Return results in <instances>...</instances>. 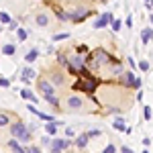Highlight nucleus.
Segmentation results:
<instances>
[{
	"label": "nucleus",
	"mask_w": 153,
	"mask_h": 153,
	"mask_svg": "<svg viewBox=\"0 0 153 153\" xmlns=\"http://www.w3.org/2000/svg\"><path fill=\"white\" fill-rule=\"evenodd\" d=\"M10 135H12V139H16V141H21V143L31 141V131H29V127L25 125L23 120H16V123L10 125Z\"/></svg>",
	"instance_id": "1"
},
{
	"label": "nucleus",
	"mask_w": 153,
	"mask_h": 153,
	"mask_svg": "<svg viewBox=\"0 0 153 153\" xmlns=\"http://www.w3.org/2000/svg\"><path fill=\"white\" fill-rule=\"evenodd\" d=\"M96 86H98V80H96L94 76L88 74V76H80L71 88H74V90H82V92H90V94H92V92L96 90Z\"/></svg>",
	"instance_id": "2"
},
{
	"label": "nucleus",
	"mask_w": 153,
	"mask_h": 153,
	"mask_svg": "<svg viewBox=\"0 0 153 153\" xmlns=\"http://www.w3.org/2000/svg\"><path fill=\"white\" fill-rule=\"evenodd\" d=\"M90 55H92V65H94V68H100V65H104V63H110V61H112V57L106 53L104 49H96V51H92Z\"/></svg>",
	"instance_id": "3"
},
{
	"label": "nucleus",
	"mask_w": 153,
	"mask_h": 153,
	"mask_svg": "<svg viewBox=\"0 0 153 153\" xmlns=\"http://www.w3.org/2000/svg\"><path fill=\"white\" fill-rule=\"evenodd\" d=\"M71 145L70 139H53L51 145H49V153H61V151H68V147Z\"/></svg>",
	"instance_id": "4"
},
{
	"label": "nucleus",
	"mask_w": 153,
	"mask_h": 153,
	"mask_svg": "<svg viewBox=\"0 0 153 153\" xmlns=\"http://www.w3.org/2000/svg\"><path fill=\"white\" fill-rule=\"evenodd\" d=\"M88 14H90V10H86L84 6H78L74 12H70V21H71V23H82Z\"/></svg>",
	"instance_id": "5"
},
{
	"label": "nucleus",
	"mask_w": 153,
	"mask_h": 153,
	"mask_svg": "<svg viewBox=\"0 0 153 153\" xmlns=\"http://www.w3.org/2000/svg\"><path fill=\"white\" fill-rule=\"evenodd\" d=\"M39 92L43 96H55V86L49 80H39Z\"/></svg>",
	"instance_id": "6"
},
{
	"label": "nucleus",
	"mask_w": 153,
	"mask_h": 153,
	"mask_svg": "<svg viewBox=\"0 0 153 153\" xmlns=\"http://www.w3.org/2000/svg\"><path fill=\"white\" fill-rule=\"evenodd\" d=\"M114 21V16H112V12H104V14H100L98 16V21L94 23V29H104L108 23H112Z\"/></svg>",
	"instance_id": "7"
},
{
	"label": "nucleus",
	"mask_w": 153,
	"mask_h": 153,
	"mask_svg": "<svg viewBox=\"0 0 153 153\" xmlns=\"http://www.w3.org/2000/svg\"><path fill=\"white\" fill-rule=\"evenodd\" d=\"M70 63H71V65H74V68H76L78 71L86 70V61H84V55H80V53H76V55H71Z\"/></svg>",
	"instance_id": "8"
},
{
	"label": "nucleus",
	"mask_w": 153,
	"mask_h": 153,
	"mask_svg": "<svg viewBox=\"0 0 153 153\" xmlns=\"http://www.w3.org/2000/svg\"><path fill=\"white\" fill-rule=\"evenodd\" d=\"M151 39H153V27H143V29H141V41H143V45H147Z\"/></svg>",
	"instance_id": "9"
},
{
	"label": "nucleus",
	"mask_w": 153,
	"mask_h": 153,
	"mask_svg": "<svg viewBox=\"0 0 153 153\" xmlns=\"http://www.w3.org/2000/svg\"><path fill=\"white\" fill-rule=\"evenodd\" d=\"M8 147H10L12 153H27V147H23L21 141H16V139H10L8 141Z\"/></svg>",
	"instance_id": "10"
},
{
	"label": "nucleus",
	"mask_w": 153,
	"mask_h": 153,
	"mask_svg": "<svg viewBox=\"0 0 153 153\" xmlns=\"http://www.w3.org/2000/svg\"><path fill=\"white\" fill-rule=\"evenodd\" d=\"M112 127H114L117 131H120V133H127V135L131 133V127H127V123H125V118H117V120L112 123Z\"/></svg>",
	"instance_id": "11"
},
{
	"label": "nucleus",
	"mask_w": 153,
	"mask_h": 153,
	"mask_svg": "<svg viewBox=\"0 0 153 153\" xmlns=\"http://www.w3.org/2000/svg\"><path fill=\"white\" fill-rule=\"evenodd\" d=\"M21 78H23V82H25V84H29L31 80H33V78H35V70H33V68H29V65H27V68H23V74H21Z\"/></svg>",
	"instance_id": "12"
},
{
	"label": "nucleus",
	"mask_w": 153,
	"mask_h": 153,
	"mask_svg": "<svg viewBox=\"0 0 153 153\" xmlns=\"http://www.w3.org/2000/svg\"><path fill=\"white\" fill-rule=\"evenodd\" d=\"M59 123L63 125V120H55V123H45V133H47V135H55V133H57Z\"/></svg>",
	"instance_id": "13"
},
{
	"label": "nucleus",
	"mask_w": 153,
	"mask_h": 153,
	"mask_svg": "<svg viewBox=\"0 0 153 153\" xmlns=\"http://www.w3.org/2000/svg\"><path fill=\"white\" fill-rule=\"evenodd\" d=\"M68 104H70V110H80L82 108V100L76 98V96H71L70 100H68Z\"/></svg>",
	"instance_id": "14"
},
{
	"label": "nucleus",
	"mask_w": 153,
	"mask_h": 153,
	"mask_svg": "<svg viewBox=\"0 0 153 153\" xmlns=\"http://www.w3.org/2000/svg\"><path fill=\"white\" fill-rule=\"evenodd\" d=\"M88 141H90V139H88V135L84 133L80 137H76V147H78V149H84V147L88 145Z\"/></svg>",
	"instance_id": "15"
},
{
	"label": "nucleus",
	"mask_w": 153,
	"mask_h": 153,
	"mask_svg": "<svg viewBox=\"0 0 153 153\" xmlns=\"http://www.w3.org/2000/svg\"><path fill=\"white\" fill-rule=\"evenodd\" d=\"M21 96H23L25 100H31V102H33V104H37V96L33 94V92H31V90H27V88H23V90H21Z\"/></svg>",
	"instance_id": "16"
},
{
	"label": "nucleus",
	"mask_w": 153,
	"mask_h": 153,
	"mask_svg": "<svg viewBox=\"0 0 153 153\" xmlns=\"http://www.w3.org/2000/svg\"><path fill=\"white\" fill-rule=\"evenodd\" d=\"M125 84H127V86H131V88H135L137 78H135V74H133V71H127V74H125Z\"/></svg>",
	"instance_id": "17"
},
{
	"label": "nucleus",
	"mask_w": 153,
	"mask_h": 153,
	"mask_svg": "<svg viewBox=\"0 0 153 153\" xmlns=\"http://www.w3.org/2000/svg\"><path fill=\"white\" fill-rule=\"evenodd\" d=\"M37 57H39V51H37V49H31V51H27V55H25V61H27V63H31V61H35Z\"/></svg>",
	"instance_id": "18"
},
{
	"label": "nucleus",
	"mask_w": 153,
	"mask_h": 153,
	"mask_svg": "<svg viewBox=\"0 0 153 153\" xmlns=\"http://www.w3.org/2000/svg\"><path fill=\"white\" fill-rule=\"evenodd\" d=\"M37 25H39V27H47V25H49V16H47V14H43V12L37 14Z\"/></svg>",
	"instance_id": "19"
},
{
	"label": "nucleus",
	"mask_w": 153,
	"mask_h": 153,
	"mask_svg": "<svg viewBox=\"0 0 153 153\" xmlns=\"http://www.w3.org/2000/svg\"><path fill=\"white\" fill-rule=\"evenodd\" d=\"M2 53H4V55H14V53H16V47H14L12 43H6V45L2 47Z\"/></svg>",
	"instance_id": "20"
},
{
	"label": "nucleus",
	"mask_w": 153,
	"mask_h": 153,
	"mask_svg": "<svg viewBox=\"0 0 153 153\" xmlns=\"http://www.w3.org/2000/svg\"><path fill=\"white\" fill-rule=\"evenodd\" d=\"M43 100H45V102H49V104L53 106V108H57V106H59L57 96H43Z\"/></svg>",
	"instance_id": "21"
},
{
	"label": "nucleus",
	"mask_w": 153,
	"mask_h": 153,
	"mask_svg": "<svg viewBox=\"0 0 153 153\" xmlns=\"http://www.w3.org/2000/svg\"><path fill=\"white\" fill-rule=\"evenodd\" d=\"M51 84H53V86H61V84H63V76H61V74H53V76H51Z\"/></svg>",
	"instance_id": "22"
},
{
	"label": "nucleus",
	"mask_w": 153,
	"mask_h": 153,
	"mask_svg": "<svg viewBox=\"0 0 153 153\" xmlns=\"http://www.w3.org/2000/svg\"><path fill=\"white\" fill-rule=\"evenodd\" d=\"M10 125V117L6 112H0V127H8Z\"/></svg>",
	"instance_id": "23"
},
{
	"label": "nucleus",
	"mask_w": 153,
	"mask_h": 153,
	"mask_svg": "<svg viewBox=\"0 0 153 153\" xmlns=\"http://www.w3.org/2000/svg\"><path fill=\"white\" fill-rule=\"evenodd\" d=\"M16 37H19V41H27V39H29V31L19 29V31H16Z\"/></svg>",
	"instance_id": "24"
},
{
	"label": "nucleus",
	"mask_w": 153,
	"mask_h": 153,
	"mask_svg": "<svg viewBox=\"0 0 153 153\" xmlns=\"http://www.w3.org/2000/svg\"><path fill=\"white\" fill-rule=\"evenodd\" d=\"M86 135H88V139H92V137H100V135H102V131H100V129H90Z\"/></svg>",
	"instance_id": "25"
},
{
	"label": "nucleus",
	"mask_w": 153,
	"mask_h": 153,
	"mask_svg": "<svg viewBox=\"0 0 153 153\" xmlns=\"http://www.w3.org/2000/svg\"><path fill=\"white\" fill-rule=\"evenodd\" d=\"M120 29H123V21H118V19H114V21H112V31H114V33H118Z\"/></svg>",
	"instance_id": "26"
},
{
	"label": "nucleus",
	"mask_w": 153,
	"mask_h": 153,
	"mask_svg": "<svg viewBox=\"0 0 153 153\" xmlns=\"http://www.w3.org/2000/svg\"><path fill=\"white\" fill-rule=\"evenodd\" d=\"M0 23H4V25H10L12 23V19L6 14V12H0Z\"/></svg>",
	"instance_id": "27"
},
{
	"label": "nucleus",
	"mask_w": 153,
	"mask_h": 153,
	"mask_svg": "<svg viewBox=\"0 0 153 153\" xmlns=\"http://www.w3.org/2000/svg\"><path fill=\"white\" fill-rule=\"evenodd\" d=\"M151 108L149 106H143V117H145V120H151Z\"/></svg>",
	"instance_id": "28"
},
{
	"label": "nucleus",
	"mask_w": 153,
	"mask_h": 153,
	"mask_svg": "<svg viewBox=\"0 0 153 153\" xmlns=\"http://www.w3.org/2000/svg\"><path fill=\"white\" fill-rule=\"evenodd\" d=\"M139 70H141V71H149V61L141 59V61H139Z\"/></svg>",
	"instance_id": "29"
},
{
	"label": "nucleus",
	"mask_w": 153,
	"mask_h": 153,
	"mask_svg": "<svg viewBox=\"0 0 153 153\" xmlns=\"http://www.w3.org/2000/svg\"><path fill=\"white\" fill-rule=\"evenodd\" d=\"M68 37H70V33H57V35H53V41H63Z\"/></svg>",
	"instance_id": "30"
},
{
	"label": "nucleus",
	"mask_w": 153,
	"mask_h": 153,
	"mask_svg": "<svg viewBox=\"0 0 153 153\" xmlns=\"http://www.w3.org/2000/svg\"><path fill=\"white\" fill-rule=\"evenodd\" d=\"M57 19H59V21H70V14L63 12V10H57Z\"/></svg>",
	"instance_id": "31"
},
{
	"label": "nucleus",
	"mask_w": 153,
	"mask_h": 153,
	"mask_svg": "<svg viewBox=\"0 0 153 153\" xmlns=\"http://www.w3.org/2000/svg\"><path fill=\"white\" fill-rule=\"evenodd\" d=\"M57 61H59V63H61V65H65V68L70 65V61H68V57H65V55H61V53H59V55H57Z\"/></svg>",
	"instance_id": "32"
},
{
	"label": "nucleus",
	"mask_w": 153,
	"mask_h": 153,
	"mask_svg": "<svg viewBox=\"0 0 153 153\" xmlns=\"http://www.w3.org/2000/svg\"><path fill=\"white\" fill-rule=\"evenodd\" d=\"M51 141H53V139H51V135H47V137H41V145H45V147H49V145H51Z\"/></svg>",
	"instance_id": "33"
},
{
	"label": "nucleus",
	"mask_w": 153,
	"mask_h": 153,
	"mask_svg": "<svg viewBox=\"0 0 153 153\" xmlns=\"http://www.w3.org/2000/svg\"><path fill=\"white\" fill-rule=\"evenodd\" d=\"M27 153H41V147H37V145H29V147H27Z\"/></svg>",
	"instance_id": "34"
},
{
	"label": "nucleus",
	"mask_w": 153,
	"mask_h": 153,
	"mask_svg": "<svg viewBox=\"0 0 153 153\" xmlns=\"http://www.w3.org/2000/svg\"><path fill=\"white\" fill-rule=\"evenodd\" d=\"M104 153H117V147L110 143V145H106V147H104Z\"/></svg>",
	"instance_id": "35"
},
{
	"label": "nucleus",
	"mask_w": 153,
	"mask_h": 153,
	"mask_svg": "<svg viewBox=\"0 0 153 153\" xmlns=\"http://www.w3.org/2000/svg\"><path fill=\"white\" fill-rule=\"evenodd\" d=\"M10 86V80H6V78H0V88H8Z\"/></svg>",
	"instance_id": "36"
},
{
	"label": "nucleus",
	"mask_w": 153,
	"mask_h": 153,
	"mask_svg": "<svg viewBox=\"0 0 153 153\" xmlns=\"http://www.w3.org/2000/svg\"><path fill=\"white\" fill-rule=\"evenodd\" d=\"M8 29H10V31H19V23H16V21H12V23L8 25Z\"/></svg>",
	"instance_id": "37"
},
{
	"label": "nucleus",
	"mask_w": 153,
	"mask_h": 153,
	"mask_svg": "<svg viewBox=\"0 0 153 153\" xmlns=\"http://www.w3.org/2000/svg\"><path fill=\"white\" fill-rule=\"evenodd\" d=\"M120 153H135V151H133L131 147H127V145H123V147H120Z\"/></svg>",
	"instance_id": "38"
},
{
	"label": "nucleus",
	"mask_w": 153,
	"mask_h": 153,
	"mask_svg": "<svg viewBox=\"0 0 153 153\" xmlns=\"http://www.w3.org/2000/svg\"><path fill=\"white\" fill-rule=\"evenodd\" d=\"M65 135H68V137H74V135H76V131H74V129H71V127H70V129L65 131Z\"/></svg>",
	"instance_id": "39"
},
{
	"label": "nucleus",
	"mask_w": 153,
	"mask_h": 153,
	"mask_svg": "<svg viewBox=\"0 0 153 153\" xmlns=\"http://www.w3.org/2000/svg\"><path fill=\"white\" fill-rule=\"evenodd\" d=\"M143 145H145V147H149V145H151V139H147V137H145V139H143Z\"/></svg>",
	"instance_id": "40"
},
{
	"label": "nucleus",
	"mask_w": 153,
	"mask_h": 153,
	"mask_svg": "<svg viewBox=\"0 0 153 153\" xmlns=\"http://www.w3.org/2000/svg\"><path fill=\"white\" fill-rule=\"evenodd\" d=\"M125 23H127V27H133V19H131V16H127V21H125Z\"/></svg>",
	"instance_id": "41"
},
{
	"label": "nucleus",
	"mask_w": 153,
	"mask_h": 153,
	"mask_svg": "<svg viewBox=\"0 0 153 153\" xmlns=\"http://www.w3.org/2000/svg\"><path fill=\"white\" fill-rule=\"evenodd\" d=\"M149 23L153 25V12H151V14H149Z\"/></svg>",
	"instance_id": "42"
},
{
	"label": "nucleus",
	"mask_w": 153,
	"mask_h": 153,
	"mask_svg": "<svg viewBox=\"0 0 153 153\" xmlns=\"http://www.w3.org/2000/svg\"><path fill=\"white\" fill-rule=\"evenodd\" d=\"M143 153H149V151H147V149H145V151H143Z\"/></svg>",
	"instance_id": "43"
},
{
	"label": "nucleus",
	"mask_w": 153,
	"mask_h": 153,
	"mask_svg": "<svg viewBox=\"0 0 153 153\" xmlns=\"http://www.w3.org/2000/svg\"><path fill=\"white\" fill-rule=\"evenodd\" d=\"M151 8H153V0H151Z\"/></svg>",
	"instance_id": "44"
},
{
	"label": "nucleus",
	"mask_w": 153,
	"mask_h": 153,
	"mask_svg": "<svg viewBox=\"0 0 153 153\" xmlns=\"http://www.w3.org/2000/svg\"><path fill=\"white\" fill-rule=\"evenodd\" d=\"M145 2H151V0H145Z\"/></svg>",
	"instance_id": "45"
},
{
	"label": "nucleus",
	"mask_w": 153,
	"mask_h": 153,
	"mask_svg": "<svg viewBox=\"0 0 153 153\" xmlns=\"http://www.w3.org/2000/svg\"><path fill=\"white\" fill-rule=\"evenodd\" d=\"M0 33H2V29H0Z\"/></svg>",
	"instance_id": "46"
}]
</instances>
